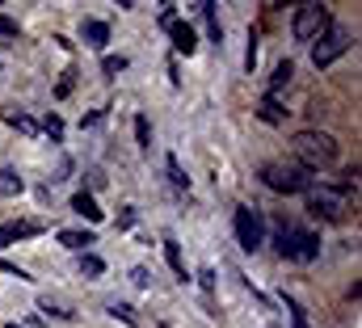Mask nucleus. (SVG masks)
Returning <instances> with one entry per match:
<instances>
[{
    "instance_id": "f257e3e1",
    "label": "nucleus",
    "mask_w": 362,
    "mask_h": 328,
    "mask_svg": "<svg viewBox=\"0 0 362 328\" xmlns=\"http://www.w3.org/2000/svg\"><path fill=\"white\" fill-rule=\"evenodd\" d=\"M278 257H291V261H316L320 257V236L299 228V223H286V219H274V232H270Z\"/></svg>"
},
{
    "instance_id": "f03ea898",
    "label": "nucleus",
    "mask_w": 362,
    "mask_h": 328,
    "mask_svg": "<svg viewBox=\"0 0 362 328\" xmlns=\"http://www.w3.org/2000/svg\"><path fill=\"white\" fill-rule=\"evenodd\" d=\"M291 148H295V164H303L308 172L337 164V152H341L329 131H299V135L291 139Z\"/></svg>"
},
{
    "instance_id": "7ed1b4c3",
    "label": "nucleus",
    "mask_w": 362,
    "mask_h": 328,
    "mask_svg": "<svg viewBox=\"0 0 362 328\" xmlns=\"http://www.w3.org/2000/svg\"><path fill=\"white\" fill-rule=\"evenodd\" d=\"M266 185H270L274 194H303L308 185H312V172L303 168V164L295 160H270L262 164V172H257Z\"/></svg>"
},
{
    "instance_id": "20e7f679",
    "label": "nucleus",
    "mask_w": 362,
    "mask_h": 328,
    "mask_svg": "<svg viewBox=\"0 0 362 328\" xmlns=\"http://www.w3.org/2000/svg\"><path fill=\"white\" fill-rule=\"evenodd\" d=\"M329 25H333V21H329V8L316 4V0H308V4H299L295 17H291V38H295V42H316Z\"/></svg>"
},
{
    "instance_id": "39448f33",
    "label": "nucleus",
    "mask_w": 362,
    "mask_h": 328,
    "mask_svg": "<svg viewBox=\"0 0 362 328\" xmlns=\"http://www.w3.org/2000/svg\"><path fill=\"white\" fill-rule=\"evenodd\" d=\"M232 232H236V245L245 248V252H257V248L266 245L262 211H253V206H236V215H232Z\"/></svg>"
},
{
    "instance_id": "423d86ee",
    "label": "nucleus",
    "mask_w": 362,
    "mask_h": 328,
    "mask_svg": "<svg viewBox=\"0 0 362 328\" xmlns=\"http://www.w3.org/2000/svg\"><path fill=\"white\" fill-rule=\"evenodd\" d=\"M350 42H354V34H350L346 25H329V30L312 42V64H316V68H329L333 59H341V55L350 51Z\"/></svg>"
},
{
    "instance_id": "0eeeda50",
    "label": "nucleus",
    "mask_w": 362,
    "mask_h": 328,
    "mask_svg": "<svg viewBox=\"0 0 362 328\" xmlns=\"http://www.w3.org/2000/svg\"><path fill=\"white\" fill-rule=\"evenodd\" d=\"M303 198H308V211H312V215H320V219H341V194H337V189L312 181V185L303 189Z\"/></svg>"
},
{
    "instance_id": "6e6552de",
    "label": "nucleus",
    "mask_w": 362,
    "mask_h": 328,
    "mask_svg": "<svg viewBox=\"0 0 362 328\" xmlns=\"http://www.w3.org/2000/svg\"><path fill=\"white\" fill-rule=\"evenodd\" d=\"M81 38H85V47H93V51H105V42H110V25L97 21V17H85V21H81Z\"/></svg>"
},
{
    "instance_id": "1a4fd4ad",
    "label": "nucleus",
    "mask_w": 362,
    "mask_h": 328,
    "mask_svg": "<svg viewBox=\"0 0 362 328\" xmlns=\"http://www.w3.org/2000/svg\"><path fill=\"white\" fill-rule=\"evenodd\" d=\"M169 38H173V51H177V55H194V51H198V34H194V25H185V21H173V25H169Z\"/></svg>"
},
{
    "instance_id": "9d476101",
    "label": "nucleus",
    "mask_w": 362,
    "mask_h": 328,
    "mask_svg": "<svg viewBox=\"0 0 362 328\" xmlns=\"http://www.w3.org/2000/svg\"><path fill=\"white\" fill-rule=\"evenodd\" d=\"M38 232H42V223H0V248L17 245V240H30Z\"/></svg>"
},
{
    "instance_id": "9b49d317",
    "label": "nucleus",
    "mask_w": 362,
    "mask_h": 328,
    "mask_svg": "<svg viewBox=\"0 0 362 328\" xmlns=\"http://www.w3.org/2000/svg\"><path fill=\"white\" fill-rule=\"evenodd\" d=\"M72 211H76L81 219H89V223H101V206H97V198H93L89 189L72 194Z\"/></svg>"
},
{
    "instance_id": "f8f14e48",
    "label": "nucleus",
    "mask_w": 362,
    "mask_h": 328,
    "mask_svg": "<svg viewBox=\"0 0 362 328\" xmlns=\"http://www.w3.org/2000/svg\"><path fill=\"white\" fill-rule=\"evenodd\" d=\"M55 240H59L64 248H72V252H89V245H97V236H93V232H76V228H64Z\"/></svg>"
},
{
    "instance_id": "ddd939ff",
    "label": "nucleus",
    "mask_w": 362,
    "mask_h": 328,
    "mask_svg": "<svg viewBox=\"0 0 362 328\" xmlns=\"http://www.w3.org/2000/svg\"><path fill=\"white\" fill-rule=\"evenodd\" d=\"M25 189V181H21V172L13 168V164H4L0 168V198H17Z\"/></svg>"
},
{
    "instance_id": "4468645a",
    "label": "nucleus",
    "mask_w": 362,
    "mask_h": 328,
    "mask_svg": "<svg viewBox=\"0 0 362 328\" xmlns=\"http://www.w3.org/2000/svg\"><path fill=\"white\" fill-rule=\"evenodd\" d=\"M257 118L270 122V127H282V122H286V110L278 105V97H262V101H257Z\"/></svg>"
},
{
    "instance_id": "2eb2a0df",
    "label": "nucleus",
    "mask_w": 362,
    "mask_h": 328,
    "mask_svg": "<svg viewBox=\"0 0 362 328\" xmlns=\"http://www.w3.org/2000/svg\"><path fill=\"white\" fill-rule=\"evenodd\" d=\"M291 76H295V64L291 59H282L278 68H274V76H270V88H266V97H278L286 84H291Z\"/></svg>"
},
{
    "instance_id": "dca6fc26",
    "label": "nucleus",
    "mask_w": 362,
    "mask_h": 328,
    "mask_svg": "<svg viewBox=\"0 0 362 328\" xmlns=\"http://www.w3.org/2000/svg\"><path fill=\"white\" fill-rule=\"evenodd\" d=\"M198 13H202V21H206L211 42L219 47V42H223V25H219V17H215V4H211V0H202V4H198Z\"/></svg>"
},
{
    "instance_id": "f3484780",
    "label": "nucleus",
    "mask_w": 362,
    "mask_h": 328,
    "mask_svg": "<svg viewBox=\"0 0 362 328\" xmlns=\"http://www.w3.org/2000/svg\"><path fill=\"white\" fill-rule=\"evenodd\" d=\"M105 312H110V316H114V320H122V324H139V316H135V308H131V303H122V299H110V303H105Z\"/></svg>"
},
{
    "instance_id": "a211bd4d",
    "label": "nucleus",
    "mask_w": 362,
    "mask_h": 328,
    "mask_svg": "<svg viewBox=\"0 0 362 328\" xmlns=\"http://www.w3.org/2000/svg\"><path fill=\"white\" fill-rule=\"evenodd\" d=\"M282 303H286V316H291V328H312V320H308V312H303V303H299V299L282 295Z\"/></svg>"
},
{
    "instance_id": "6ab92c4d",
    "label": "nucleus",
    "mask_w": 362,
    "mask_h": 328,
    "mask_svg": "<svg viewBox=\"0 0 362 328\" xmlns=\"http://www.w3.org/2000/svg\"><path fill=\"white\" fill-rule=\"evenodd\" d=\"M76 269H81L85 278H101V274H105V261H101L97 252H81V261H76Z\"/></svg>"
},
{
    "instance_id": "aec40b11",
    "label": "nucleus",
    "mask_w": 362,
    "mask_h": 328,
    "mask_svg": "<svg viewBox=\"0 0 362 328\" xmlns=\"http://www.w3.org/2000/svg\"><path fill=\"white\" fill-rule=\"evenodd\" d=\"M165 172H169L173 189H189V177H185V168H181V160H177V156H165Z\"/></svg>"
},
{
    "instance_id": "412c9836",
    "label": "nucleus",
    "mask_w": 362,
    "mask_h": 328,
    "mask_svg": "<svg viewBox=\"0 0 362 328\" xmlns=\"http://www.w3.org/2000/svg\"><path fill=\"white\" fill-rule=\"evenodd\" d=\"M4 118H8V127H17L21 135H38V122H34L30 114H21V110H8Z\"/></svg>"
},
{
    "instance_id": "4be33fe9",
    "label": "nucleus",
    "mask_w": 362,
    "mask_h": 328,
    "mask_svg": "<svg viewBox=\"0 0 362 328\" xmlns=\"http://www.w3.org/2000/svg\"><path fill=\"white\" fill-rule=\"evenodd\" d=\"M165 261H169V269L177 274L181 282H185V261H181V248L173 245V240H165Z\"/></svg>"
},
{
    "instance_id": "5701e85b",
    "label": "nucleus",
    "mask_w": 362,
    "mask_h": 328,
    "mask_svg": "<svg viewBox=\"0 0 362 328\" xmlns=\"http://www.w3.org/2000/svg\"><path fill=\"white\" fill-rule=\"evenodd\" d=\"M135 144L152 148V122H148V114H135Z\"/></svg>"
},
{
    "instance_id": "b1692460",
    "label": "nucleus",
    "mask_w": 362,
    "mask_h": 328,
    "mask_svg": "<svg viewBox=\"0 0 362 328\" xmlns=\"http://www.w3.org/2000/svg\"><path fill=\"white\" fill-rule=\"evenodd\" d=\"M38 308H42L47 316H55V320H72V308H68V303H51V299H38Z\"/></svg>"
},
{
    "instance_id": "393cba45",
    "label": "nucleus",
    "mask_w": 362,
    "mask_h": 328,
    "mask_svg": "<svg viewBox=\"0 0 362 328\" xmlns=\"http://www.w3.org/2000/svg\"><path fill=\"white\" fill-rule=\"evenodd\" d=\"M42 131L51 135V144H59V139H64V118H59V114H47V122H42Z\"/></svg>"
},
{
    "instance_id": "a878e982",
    "label": "nucleus",
    "mask_w": 362,
    "mask_h": 328,
    "mask_svg": "<svg viewBox=\"0 0 362 328\" xmlns=\"http://www.w3.org/2000/svg\"><path fill=\"white\" fill-rule=\"evenodd\" d=\"M122 68H127V55H105V59H101V72H105V76H118Z\"/></svg>"
},
{
    "instance_id": "bb28decb",
    "label": "nucleus",
    "mask_w": 362,
    "mask_h": 328,
    "mask_svg": "<svg viewBox=\"0 0 362 328\" xmlns=\"http://www.w3.org/2000/svg\"><path fill=\"white\" fill-rule=\"evenodd\" d=\"M131 282H135L139 291H148V286H152V274H148V265H135V269H131Z\"/></svg>"
},
{
    "instance_id": "cd10ccee",
    "label": "nucleus",
    "mask_w": 362,
    "mask_h": 328,
    "mask_svg": "<svg viewBox=\"0 0 362 328\" xmlns=\"http://www.w3.org/2000/svg\"><path fill=\"white\" fill-rule=\"evenodd\" d=\"M0 274H8V278H17V282H25V278H30L17 261H4V257H0Z\"/></svg>"
},
{
    "instance_id": "c85d7f7f",
    "label": "nucleus",
    "mask_w": 362,
    "mask_h": 328,
    "mask_svg": "<svg viewBox=\"0 0 362 328\" xmlns=\"http://www.w3.org/2000/svg\"><path fill=\"white\" fill-rule=\"evenodd\" d=\"M17 34H21V30H17V21L0 13V38H17Z\"/></svg>"
},
{
    "instance_id": "c756f323",
    "label": "nucleus",
    "mask_w": 362,
    "mask_h": 328,
    "mask_svg": "<svg viewBox=\"0 0 362 328\" xmlns=\"http://www.w3.org/2000/svg\"><path fill=\"white\" fill-rule=\"evenodd\" d=\"M245 68H249V72L257 68V38H253V34H249V51H245Z\"/></svg>"
},
{
    "instance_id": "7c9ffc66",
    "label": "nucleus",
    "mask_w": 362,
    "mask_h": 328,
    "mask_svg": "<svg viewBox=\"0 0 362 328\" xmlns=\"http://www.w3.org/2000/svg\"><path fill=\"white\" fill-rule=\"evenodd\" d=\"M173 8H177V4H160V25H165V30L177 21V13H173Z\"/></svg>"
},
{
    "instance_id": "2f4dec72",
    "label": "nucleus",
    "mask_w": 362,
    "mask_h": 328,
    "mask_svg": "<svg viewBox=\"0 0 362 328\" xmlns=\"http://www.w3.org/2000/svg\"><path fill=\"white\" fill-rule=\"evenodd\" d=\"M101 122H105V110H93V114L81 118V127H101Z\"/></svg>"
},
{
    "instance_id": "473e14b6",
    "label": "nucleus",
    "mask_w": 362,
    "mask_h": 328,
    "mask_svg": "<svg viewBox=\"0 0 362 328\" xmlns=\"http://www.w3.org/2000/svg\"><path fill=\"white\" fill-rule=\"evenodd\" d=\"M118 228H135V206H127V211L118 215Z\"/></svg>"
},
{
    "instance_id": "72a5a7b5",
    "label": "nucleus",
    "mask_w": 362,
    "mask_h": 328,
    "mask_svg": "<svg viewBox=\"0 0 362 328\" xmlns=\"http://www.w3.org/2000/svg\"><path fill=\"white\" fill-rule=\"evenodd\" d=\"M72 76H76V72H64V81H59V88H55L59 97H68V93H72Z\"/></svg>"
},
{
    "instance_id": "f704fd0d",
    "label": "nucleus",
    "mask_w": 362,
    "mask_h": 328,
    "mask_svg": "<svg viewBox=\"0 0 362 328\" xmlns=\"http://www.w3.org/2000/svg\"><path fill=\"white\" fill-rule=\"evenodd\" d=\"M8 328H25V324H17V320H8Z\"/></svg>"
},
{
    "instance_id": "c9c22d12",
    "label": "nucleus",
    "mask_w": 362,
    "mask_h": 328,
    "mask_svg": "<svg viewBox=\"0 0 362 328\" xmlns=\"http://www.w3.org/2000/svg\"><path fill=\"white\" fill-rule=\"evenodd\" d=\"M270 328H282V324H270Z\"/></svg>"
}]
</instances>
